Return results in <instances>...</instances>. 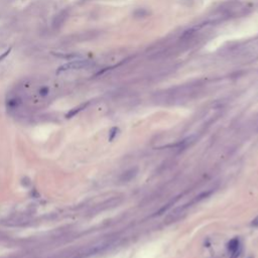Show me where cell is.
Wrapping results in <instances>:
<instances>
[{
    "label": "cell",
    "mask_w": 258,
    "mask_h": 258,
    "mask_svg": "<svg viewBox=\"0 0 258 258\" xmlns=\"http://www.w3.org/2000/svg\"><path fill=\"white\" fill-rule=\"evenodd\" d=\"M119 132H120V130H119L118 127H112L111 128L110 131H109V137H108L109 141H113L116 138V136L118 135Z\"/></svg>",
    "instance_id": "9c48e42d"
},
{
    "label": "cell",
    "mask_w": 258,
    "mask_h": 258,
    "mask_svg": "<svg viewBox=\"0 0 258 258\" xmlns=\"http://www.w3.org/2000/svg\"><path fill=\"white\" fill-rule=\"evenodd\" d=\"M138 167H131V169H129L127 170H125L124 173L120 175V180L123 183H128V182H131L132 179H134L136 178V175L138 174Z\"/></svg>",
    "instance_id": "3957f363"
},
{
    "label": "cell",
    "mask_w": 258,
    "mask_h": 258,
    "mask_svg": "<svg viewBox=\"0 0 258 258\" xmlns=\"http://www.w3.org/2000/svg\"><path fill=\"white\" fill-rule=\"evenodd\" d=\"M241 252H242V250H241V247H240L239 249L235 250L234 252L230 253V258H239L240 254H241Z\"/></svg>",
    "instance_id": "8fae6325"
},
{
    "label": "cell",
    "mask_w": 258,
    "mask_h": 258,
    "mask_svg": "<svg viewBox=\"0 0 258 258\" xmlns=\"http://www.w3.org/2000/svg\"><path fill=\"white\" fill-rule=\"evenodd\" d=\"M174 202H175V200H174V201H171L170 203L166 204V205H165V206H163V207H161V208H160V210L157 211V212H156L155 214H154V216H160V215L165 214V213L166 212V211L170 209V206L174 204Z\"/></svg>",
    "instance_id": "ba28073f"
},
{
    "label": "cell",
    "mask_w": 258,
    "mask_h": 258,
    "mask_svg": "<svg viewBox=\"0 0 258 258\" xmlns=\"http://www.w3.org/2000/svg\"><path fill=\"white\" fill-rule=\"evenodd\" d=\"M88 104H89V103H85V104H82V105H80V106H78V107H76V108L70 110V111H69V113L66 115V117H67V118H71V117H73V116L77 115V114H78V113L80 112V111H82L83 109H85L86 107L88 106Z\"/></svg>",
    "instance_id": "8992f818"
},
{
    "label": "cell",
    "mask_w": 258,
    "mask_h": 258,
    "mask_svg": "<svg viewBox=\"0 0 258 258\" xmlns=\"http://www.w3.org/2000/svg\"><path fill=\"white\" fill-rule=\"evenodd\" d=\"M51 55H54L55 57L61 58V59H74L79 55L77 54H61V53H51Z\"/></svg>",
    "instance_id": "52a82bcc"
},
{
    "label": "cell",
    "mask_w": 258,
    "mask_h": 258,
    "mask_svg": "<svg viewBox=\"0 0 258 258\" xmlns=\"http://www.w3.org/2000/svg\"><path fill=\"white\" fill-rule=\"evenodd\" d=\"M250 225H251V227L258 228V216L253 219V220L251 221V223H250Z\"/></svg>",
    "instance_id": "5bb4252c"
},
{
    "label": "cell",
    "mask_w": 258,
    "mask_h": 258,
    "mask_svg": "<svg viewBox=\"0 0 258 258\" xmlns=\"http://www.w3.org/2000/svg\"><path fill=\"white\" fill-rule=\"evenodd\" d=\"M213 194V191H207V192H203V193H201L200 195H198L197 197H195V199H193L190 203H188L187 206L188 207H191L192 205H195L197 203H199V202L201 201H203L205 199H207V198H209L211 195Z\"/></svg>",
    "instance_id": "277c9868"
},
{
    "label": "cell",
    "mask_w": 258,
    "mask_h": 258,
    "mask_svg": "<svg viewBox=\"0 0 258 258\" xmlns=\"http://www.w3.org/2000/svg\"><path fill=\"white\" fill-rule=\"evenodd\" d=\"M49 92H50V90H49L48 87H42V88L40 89V94H41V96H44V97L48 95Z\"/></svg>",
    "instance_id": "4fadbf2b"
},
{
    "label": "cell",
    "mask_w": 258,
    "mask_h": 258,
    "mask_svg": "<svg viewBox=\"0 0 258 258\" xmlns=\"http://www.w3.org/2000/svg\"><path fill=\"white\" fill-rule=\"evenodd\" d=\"M188 208L189 207L186 204V205L180 206V207L174 209L173 211H170V212L167 214V216L165 218V224H173V223H175L177 221H179V219L184 216V214Z\"/></svg>",
    "instance_id": "7a4b0ae2"
},
{
    "label": "cell",
    "mask_w": 258,
    "mask_h": 258,
    "mask_svg": "<svg viewBox=\"0 0 258 258\" xmlns=\"http://www.w3.org/2000/svg\"><path fill=\"white\" fill-rule=\"evenodd\" d=\"M89 61H86V60H82V61H73L70 63H67L64 64H62L61 67L58 68L57 70V74H61V73H64L69 70H77V69H84L90 66Z\"/></svg>",
    "instance_id": "6da1fadb"
},
{
    "label": "cell",
    "mask_w": 258,
    "mask_h": 258,
    "mask_svg": "<svg viewBox=\"0 0 258 258\" xmlns=\"http://www.w3.org/2000/svg\"><path fill=\"white\" fill-rule=\"evenodd\" d=\"M19 104H20V100L19 99H17V98L11 99V100H9V102H8V105H9L10 107H17Z\"/></svg>",
    "instance_id": "30bf717a"
},
{
    "label": "cell",
    "mask_w": 258,
    "mask_h": 258,
    "mask_svg": "<svg viewBox=\"0 0 258 258\" xmlns=\"http://www.w3.org/2000/svg\"><path fill=\"white\" fill-rule=\"evenodd\" d=\"M240 247H241L240 246V241H239V239L237 237L231 239L227 244V249L230 253L234 252L235 250H237V249H239Z\"/></svg>",
    "instance_id": "5b68a950"
},
{
    "label": "cell",
    "mask_w": 258,
    "mask_h": 258,
    "mask_svg": "<svg viewBox=\"0 0 258 258\" xmlns=\"http://www.w3.org/2000/svg\"><path fill=\"white\" fill-rule=\"evenodd\" d=\"M11 50H12V49H11V48H9V49H8V50H6L5 51H4L3 54H1V55H0V62H1V61H3V60L5 59V58L7 57V55H9V54L11 53Z\"/></svg>",
    "instance_id": "7c38bea8"
}]
</instances>
